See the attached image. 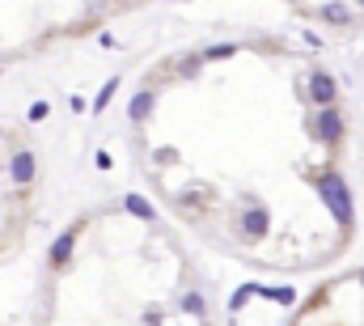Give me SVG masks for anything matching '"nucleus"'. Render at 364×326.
<instances>
[{"label": "nucleus", "mask_w": 364, "mask_h": 326, "mask_svg": "<svg viewBox=\"0 0 364 326\" xmlns=\"http://www.w3.org/2000/svg\"><path fill=\"white\" fill-rule=\"evenodd\" d=\"M318 136H322V140H339V136H343V119H339V111H322V119H318Z\"/></svg>", "instance_id": "3"}, {"label": "nucleus", "mask_w": 364, "mask_h": 326, "mask_svg": "<svg viewBox=\"0 0 364 326\" xmlns=\"http://www.w3.org/2000/svg\"><path fill=\"white\" fill-rule=\"evenodd\" d=\"M115 89H119V77H115V81H106V85H102V93H97V102H93V111H106V102L115 98Z\"/></svg>", "instance_id": "9"}, {"label": "nucleus", "mask_w": 364, "mask_h": 326, "mask_svg": "<svg viewBox=\"0 0 364 326\" xmlns=\"http://www.w3.org/2000/svg\"><path fill=\"white\" fill-rule=\"evenodd\" d=\"M246 233H250V238H263V233H267V212H263V208L246 212Z\"/></svg>", "instance_id": "6"}, {"label": "nucleus", "mask_w": 364, "mask_h": 326, "mask_svg": "<svg viewBox=\"0 0 364 326\" xmlns=\"http://www.w3.org/2000/svg\"><path fill=\"white\" fill-rule=\"evenodd\" d=\"M318 195L326 199V208L335 212V221H339V225H351V195H347V183H343L335 170L318 174Z\"/></svg>", "instance_id": "1"}, {"label": "nucleus", "mask_w": 364, "mask_h": 326, "mask_svg": "<svg viewBox=\"0 0 364 326\" xmlns=\"http://www.w3.org/2000/svg\"><path fill=\"white\" fill-rule=\"evenodd\" d=\"M250 293H258V288H254V284H250V288H237V297H233V301H229V305H233V309H242V305H246V301H250Z\"/></svg>", "instance_id": "11"}, {"label": "nucleus", "mask_w": 364, "mask_h": 326, "mask_svg": "<svg viewBox=\"0 0 364 326\" xmlns=\"http://www.w3.org/2000/svg\"><path fill=\"white\" fill-rule=\"evenodd\" d=\"M309 93H314V102L331 106V102H335V81H331L326 72H314V81H309Z\"/></svg>", "instance_id": "2"}, {"label": "nucleus", "mask_w": 364, "mask_h": 326, "mask_svg": "<svg viewBox=\"0 0 364 326\" xmlns=\"http://www.w3.org/2000/svg\"><path fill=\"white\" fill-rule=\"evenodd\" d=\"M72 238H77V233L68 229V233H60V242H56V246H51V263H56V267H64V263H68V254H72Z\"/></svg>", "instance_id": "5"}, {"label": "nucleus", "mask_w": 364, "mask_h": 326, "mask_svg": "<svg viewBox=\"0 0 364 326\" xmlns=\"http://www.w3.org/2000/svg\"><path fill=\"white\" fill-rule=\"evenodd\" d=\"M47 111H51L47 102H34V106H30V119H47Z\"/></svg>", "instance_id": "14"}, {"label": "nucleus", "mask_w": 364, "mask_h": 326, "mask_svg": "<svg viewBox=\"0 0 364 326\" xmlns=\"http://www.w3.org/2000/svg\"><path fill=\"white\" fill-rule=\"evenodd\" d=\"M9 174H13V183H30V178H34V153H17L13 166H9Z\"/></svg>", "instance_id": "4"}, {"label": "nucleus", "mask_w": 364, "mask_h": 326, "mask_svg": "<svg viewBox=\"0 0 364 326\" xmlns=\"http://www.w3.org/2000/svg\"><path fill=\"white\" fill-rule=\"evenodd\" d=\"M123 203H127V212H132V216H140V221H152V208H148L140 195H127Z\"/></svg>", "instance_id": "8"}, {"label": "nucleus", "mask_w": 364, "mask_h": 326, "mask_svg": "<svg viewBox=\"0 0 364 326\" xmlns=\"http://www.w3.org/2000/svg\"><path fill=\"white\" fill-rule=\"evenodd\" d=\"M322 17H326V22H347V17H351V9H343V5H326V9H322Z\"/></svg>", "instance_id": "10"}, {"label": "nucleus", "mask_w": 364, "mask_h": 326, "mask_svg": "<svg viewBox=\"0 0 364 326\" xmlns=\"http://www.w3.org/2000/svg\"><path fill=\"white\" fill-rule=\"evenodd\" d=\"M182 309H187V313H203V297H195V293H191V297L182 301Z\"/></svg>", "instance_id": "13"}, {"label": "nucleus", "mask_w": 364, "mask_h": 326, "mask_svg": "<svg viewBox=\"0 0 364 326\" xmlns=\"http://www.w3.org/2000/svg\"><path fill=\"white\" fill-rule=\"evenodd\" d=\"M148 111H152V93L144 89V93H136V98H132V106H127V115H132V119L140 123V119H144Z\"/></svg>", "instance_id": "7"}, {"label": "nucleus", "mask_w": 364, "mask_h": 326, "mask_svg": "<svg viewBox=\"0 0 364 326\" xmlns=\"http://www.w3.org/2000/svg\"><path fill=\"white\" fill-rule=\"evenodd\" d=\"M267 297L280 301V305H288V301H292V288H267Z\"/></svg>", "instance_id": "12"}]
</instances>
